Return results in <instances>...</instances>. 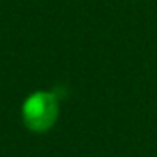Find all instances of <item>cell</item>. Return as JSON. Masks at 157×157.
Segmentation results:
<instances>
[{
	"mask_svg": "<svg viewBox=\"0 0 157 157\" xmlns=\"http://www.w3.org/2000/svg\"><path fill=\"white\" fill-rule=\"evenodd\" d=\"M59 115V103L54 93L36 91L22 105V118L32 132H48Z\"/></svg>",
	"mask_w": 157,
	"mask_h": 157,
	"instance_id": "obj_1",
	"label": "cell"
}]
</instances>
